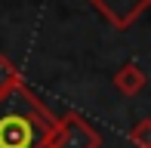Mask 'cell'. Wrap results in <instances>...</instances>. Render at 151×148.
<instances>
[{
  "mask_svg": "<svg viewBox=\"0 0 151 148\" xmlns=\"http://www.w3.org/2000/svg\"><path fill=\"white\" fill-rule=\"evenodd\" d=\"M22 83H25V77H22V71L16 68V62L0 52V96L16 90V86H22Z\"/></svg>",
  "mask_w": 151,
  "mask_h": 148,
  "instance_id": "cell-5",
  "label": "cell"
},
{
  "mask_svg": "<svg viewBox=\"0 0 151 148\" xmlns=\"http://www.w3.org/2000/svg\"><path fill=\"white\" fill-rule=\"evenodd\" d=\"M127 139H129L136 148H151V120H148V117H142L139 124H136L133 130L127 133Z\"/></svg>",
  "mask_w": 151,
  "mask_h": 148,
  "instance_id": "cell-6",
  "label": "cell"
},
{
  "mask_svg": "<svg viewBox=\"0 0 151 148\" xmlns=\"http://www.w3.org/2000/svg\"><path fill=\"white\" fill-rule=\"evenodd\" d=\"M52 148H102V133L77 111H65L59 117Z\"/></svg>",
  "mask_w": 151,
  "mask_h": 148,
  "instance_id": "cell-2",
  "label": "cell"
},
{
  "mask_svg": "<svg viewBox=\"0 0 151 148\" xmlns=\"http://www.w3.org/2000/svg\"><path fill=\"white\" fill-rule=\"evenodd\" d=\"M59 117L28 83L0 96V148H52Z\"/></svg>",
  "mask_w": 151,
  "mask_h": 148,
  "instance_id": "cell-1",
  "label": "cell"
},
{
  "mask_svg": "<svg viewBox=\"0 0 151 148\" xmlns=\"http://www.w3.org/2000/svg\"><path fill=\"white\" fill-rule=\"evenodd\" d=\"M114 90L120 93V96H127V99H133V96H139L142 90H145V83H148V74L142 71V65H136V62H123L117 71H114Z\"/></svg>",
  "mask_w": 151,
  "mask_h": 148,
  "instance_id": "cell-4",
  "label": "cell"
},
{
  "mask_svg": "<svg viewBox=\"0 0 151 148\" xmlns=\"http://www.w3.org/2000/svg\"><path fill=\"white\" fill-rule=\"evenodd\" d=\"M86 3H90L114 31H127L151 6V0H86Z\"/></svg>",
  "mask_w": 151,
  "mask_h": 148,
  "instance_id": "cell-3",
  "label": "cell"
}]
</instances>
